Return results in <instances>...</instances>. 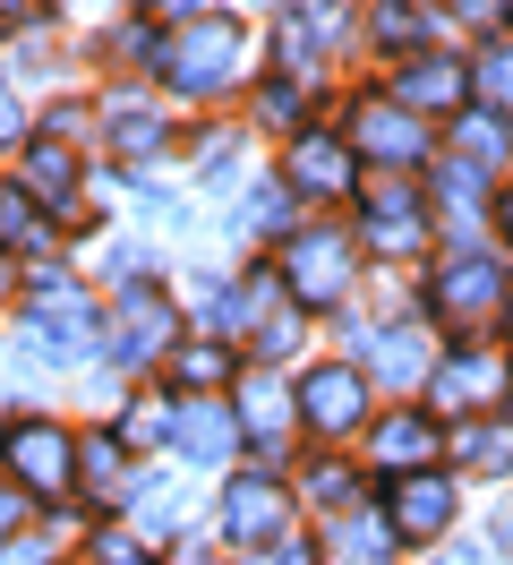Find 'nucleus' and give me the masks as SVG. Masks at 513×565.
Wrapping results in <instances>:
<instances>
[{"instance_id": "b1692460", "label": "nucleus", "mask_w": 513, "mask_h": 565, "mask_svg": "<svg viewBox=\"0 0 513 565\" xmlns=\"http://www.w3.org/2000/svg\"><path fill=\"white\" fill-rule=\"evenodd\" d=\"M445 446L462 471H488V480H513V420L505 412H479V420H453L445 428Z\"/></svg>"}, {"instance_id": "aec40b11", "label": "nucleus", "mask_w": 513, "mask_h": 565, "mask_svg": "<svg viewBox=\"0 0 513 565\" xmlns=\"http://www.w3.org/2000/svg\"><path fill=\"white\" fill-rule=\"evenodd\" d=\"M368 455L385 462L394 480H410V471H437V455H445V420H428V412H376Z\"/></svg>"}, {"instance_id": "a878e982", "label": "nucleus", "mask_w": 513, "mask_h": 565, "mask_svg": "<svg viewBox=\"0 0 513 565\" xmlns=\"http://www.w3.org/2000/svg\"><path fill=\"white\" fill-rule=\"evenodd\" d=\"M232 232L239 241H274V232H282V241H291V189H282V180H248V198H239L232 206Z\"/></svg>"}, {"instance_id": "7c9ffc66", "label": "nucleus", "mask_w": 513, "mask_h": 565, "mask_svg": "<svg viewBox=\"0 0 513 565\" xmlns=\"http://www.w3.org/2000/svg\"><path fill=\"white\" fill-rule=\"evenodd\" d=\"M111 437H120V446H171V394L163 403H129V412L111 420Z\"/></svg>"}, {"instance_id": "5701e85b", "label": "nucleus", "mask_w": 513, "mask_h": 565, "mask_svg": "<svg viewBox=\"0 0 513 565\" xmlns=\"http://www.w3.org/2000/svg\"><path fill=\"white\" fill-rule=\"evenodd\" d=\"M52 241H61V223L34 206L18 180H0V257H9V266H18V257H43V266H52Z\"/></svg>"}, {"instance_id": "1a4fd4ad", "label": "nucleus", "mask_w": 513, "mask_h": 565, "mask_svg": "<svg viewBox=\"0 0 513 565\" xmlns=\"http://www.w3.org/2000/svg\"><path fill=\"white\" fill-rule=\"evenodd\" d=\"M291 412H300V428H317V437H351V428H368V369H342V360H317V369H300V386H291Z\"/></svg>"}, {"instance_id": "37998d69", "label": "nucleus", "mask_w": 513, "mask_h": 565, "mask_svg": "<svg viewBox=\"0 0 513 565\" xmlns=\"http://www.w3.org/2000/svg\"><path fill=\"white\" fill-rule=\"evenodd\" d=\"M488 565H496V557H488Z\"/></svg>"}, {"instance_id": "6ab92c4d", "label": "nucleus", "mask_w": 513, "mask_h": 565, "mask_svg": "<svg viewBox=\"0 0 513 565\" xmlns=\"http://www.w3.org/2000/svg\"><path fill=\"white\" fill-rule=\"evenodd\" d=\"M68 497H86L95 514H111V505L137 497V462H129V446H120L111 428H86V437H77V489Z\"/></svg>"}, {"instance_id": "f704fd0d", "label": "nucleus", "mask_w": 513, "mask_h": 565, "mask_svg": "<svg viewBox=\"0 0 513 565\" xmlns=\"http://www.w3.org/2000/svg\"><path fill=\"white\" fill-rule=\"evenodd\" d=\"M9 540H26V497L0 480V548H9Z\"/></svg>"}, {"instance_id": "f257e3e1", "label": "nucleus", "mask_w": 513, "mask_h": 565, "mask_svg": "<svg viewBox=\"0 0 513 565\" xmlns=\"http://www.w3.org/2000/svg\"><path fill=\"white\" fill-rule=\"evenodd\" d=\"M154 70H163L171 95L214 104V95H232L239 77H248V26H239L232 9H171Z\"/></svg>"}, {"instance_id": "f3484780", "label": "nucleus", "mask_w": 513, "mask_h": 565, "mask_svg": "<svg viewBox=\"0 0 513 565\" xmlns=\"http://www.w3.org/2000/svg\"><path fill=\"white\" fill-rule=\"evenodd\" d=\"M18 189H26L52 223H77V198H86V163H77V146L26 138V146H18Z\"/></svg>"}, {"instance_id": "473e14b6", "label": "nucleus", "mask_w": 513, "mask_h": 565, "mask_svg": "<svg viewBox=\"0 0 513 565\" xmlns=\"http://www.w3.org/2000/svg\"><path fill=\"white\" fill-rule=\"evenodd\" d=\"M86 565H154V548H146L137 531H103L95 548H86Z\"/></svg>"}, {"instance_id": "393cba45", "label": "nucleus", "mask_w": 513, "mask_h": 565, "mask_svg": "<svg viewBox=\"0 0 513 565\" xmlns=\"http://www.w3.org/2000/svg\"><path fill=\"white\" fill-rule=\"evenodd\" d=\"M394 548H403V540H394V523H385L376 505H351V514L325 523V557L334 565H394Z\"/></svg>"}, {"instance_id": "39448f33", "label": "nucleus", "mask_w": 513, "mask_h": 565, "mask_svg": "<svg viewBox=\"0 0 513 565\" xmlns=\"http://www.w3.org/2000/svg\"><path fill=\"white\" fill-rule=\"evenodd\" d=\"M180 352V309H171L163 282H129V291H111V309H103V360L111 369H154V360Z\"/></svg>"}, {"instance_id": "f8f14e48", "label": "nucleus", "mask_w": 513, "mask_h": 565, "mask_svg": "<svg viewBox=\"0 0 513 565\" xmlns=\"http://www.w3.org/2000/svg\"><path fill=\"white\" fill-rule=\"evenodd\" d=\"M351 248H368V257H385V266H403V257H419V248H428V214H419V198H410L403 180H376L368 198H360Z\"/></svg>"}, {"instance_id": "c85d7f7f", "label": "nucleus", "mask_w": 513, "mask_h": 565, "mask_svg": "<svg viewBox=\"0 0 513 565\" xmlns=\"http://www.w3.org/2000/svg\"><path fill=\"white\" fill-rule=\"evenodd\" d=\"M453 154H462V163H479V172H496V163L513 154L505 120H488V111H462V120H453Z\"/></svg>"}, {"instance_id": "423d86ee", "label": "nucleus", "mask_w": 513, "mask_h": 565, "mask_svg": "<svg viewBox=\"0 0 513 565\" xmlns=\"http://www.w3.org/2000/svg\"><path fill=\"white\" fill-rule=\"evenodd\" d=\"M342 146H351L360 163H376V172H410V163H428V129H419L385 86H368V95L342 104Z\"/></svg>"}, {"instance_id": "cd10ccee", "label": "nucleus", "mask_w": 513, "mask_h": 565, "mask_svg": "<svg viewBox=\"0 0 513 565\" xmlns=\"http://www.w3.org/2000/svg\"><path fill=\"white\" fill-rule=\"evenodd\" d=\"M300 497L325 514V523H334V514H351V505H360V471H351L342 455H317V462L300 471Z\"/></svg>"}, {"instance_id": "c9c22d12", "label": "nucleus", "mask_w": 513, "mask_h": 565, "mask_svg": "<svg viewBox=\"0 0 513 565\" xmlns=\"http://www.w3.org/2000/svg\"><path fill=\"white\" fill-rule=\"evenodd\" d=\"M248 565H317V548H308V540H274V548H257Z\"/></svg>"}, {"instance_id": "72a5a7b5", "label": "nucleus", "mask_w": 513, "mask_h": 565, "mask_svg": "<svg viewBox=\"0 0 513 565\" xmlns=\"http://www.w3.org/2000/svg\"><path fill=\"white\" fill-rule=\"evenodd\" d=\"M26 138H34V120H26V95H18V77H0V146L18 154Z\"/></svg>"}, {"instance_id": "e433bc0d", "label": "nucleus", "mask_w": 513, "mask_h": 565, "mask_svg": "<svg viewBox=\"0 0 513 565\" xmlns=\"http://www.w3.org/2000/svg\"><path fill=\"white\" fill-rule=\"evenodd\" d=\"M0 565H52V548H43V540H9V548H0Z\"/></svg>"}, {"instance_id": "4c0bfd02", "label": "nucleus", "mask_w": 513, "mask_h": 565, "mask_svg": "<svg viewBox=\"0 0 513 565\" xmlns=\"http://www.w3.org/2000/svg\"><path fill=\"white\" fill-rule=\"evenodd\" d=\"M496 223H505V241H513V189H505V198H496Z\"/></svg>"}, {"instance_id": "412c9836", "label": "nucleus", "mask_w": 513, "mask_h": 565, "mask_svg": "<svg viewBox=\"0 0 513 565\" xmlns=\"http://www.w3.org/2000/svg\"><path fill=\"white\" fill-rule=\"evenodd\" d=\"M428 206L445 214L453 241H479V214H488V172L462 154H428Z\"/></svg>"}, {"instance_id": "ea45409f", "label": "nucleus", "mask_w": 513, "mask_h": 565, "mask_svg": "<svg viewBox=\"0 0 513 565\" xmlns=\"http://www.w3.org/2000/svg\"><path fill=\"white\" fill-rule=\"evenodd\" d=\"M9 291H18V275H9V257H0V300H9Z\"/></svg>"}, {"instance_id": "7ed1b4c3", "label": "nucleus", "mask_w": 513, "mask_h": 565, "mask_svg": "<svg viewBox=\"0 0 513 565\" xmlns=\"http://www.w3.org/2000/svg\"><path fill=\"white\" fill-rule=\"evenodd\" d=\"M0 480L26 497V505L68 497L77 489V428L52 420V412H9L0 420Z\"/></svg>"}, {"instance_id": "58836bf2", "label": "nucleus", "mask_w": 513, "mask_h": 565, "mask_svg": "<svg viewBox=\"0 0 513 565\" xmlns=\"http://www.w3.org/2000/svg\"><path fill=\"white\" fill-rule=\"evenodd\" d=\"M496 540H505V548H513V505H505V514H496Z\"/></svg>"}, {"instance_id": "a19ab883", "label": "nucleus", "mask_w": 513, "mask_h": 565, "mask_svg": "<svg viewBox=\"0 0 513 565\" xmlns=\"http://www.w3.org/2000/svg\"><path fill=\"white\" fill-rule=\"evenodd\" d=\"M505 318H513V282H505Z\"/></svg>"}, {"instance_id": "bb28decb", "label": "nucleus", "mask_w": 513, "mask_h": 565, "mask_svg": "<svg viewBox=\"0 0 513 565\" xmlns=\"http://www.w3.org/2000/svg\"><path fill=\"white\" fill-rule=\"evenodd\" d=\"M471 95H479L488 120H513V35H496V43L471 52Z\"/></svg>"}, {"instance_id": "79ce46f5", "label": "nucleus", "mask_w": 513, "mask_h": 565, "mask_svg": "<svg viewBox=\"0 0 513 565\" xmlns=\"http://www.w3.org/2000/svg\"><path fill=\"white\" fill-rule=\"evenodd\" d=\"M52 565H61V557H52ZM68 565H86V557H68Z\"/></svg>"}, {"instance_id": "6e6552de", "label": "nucleus", "mask_w": 513, "mask_h": 565, "mask_svg": "<svg viewBox=\"0 0 513 565\" xmlns=\"http://www.w3.org/2000/svg\"><path fill=\"white\" fill-rule=\"evenodd\" d=\"M274 180H282L291 198L342 206V198L360 189V154L342 146V129H317V120H308V129H291V146H282V172H274Z\"/></svg>"}, {"instance_id": "a211bd4d", "label": "nucleus", "mask_w": 513, "mask_h": 565, "mask_svg": "<svg viewBox=\"0 0 513 565\" xmlns=\"http://www.w3.org/2000/svg\"><path fill=\"white\" fill-rule=\"evenodd\" d=\"M95 138L111 146L120 163H154V154L171 146V129H163V111L146 104L137 86H111V95L95 104Z\"/></svg>"}, {"instance_id": "dca6fc26", "label": "nucleus", "mask_w": 513, "mask_h": 565, "mask_svg": "<svg viewBox=\"0 0 513 565\" xmlns=\"http://www.w3.org/2000/svg\"><path fill=\"white\" fill-rule=\"evenodd\" d=\"M453 505H462V497H453V480H445V471H410V480H394V489H385V505H376V514L394 523V540H403V548H428V540H445V531H453Z\"/></svg>"}, {"instance_id": "9b49d317", "label": "nucleus", "mask_w": 513, "mask_h": 565, "mask_svg": "<svg viewBox=\"0 0 513 565\" xmlns=\"http://www.w3.org/2000/svg\"><path fill=\"white\" fill-rule=\"evenodd\" d=\"M513 386V369L496 352H479V343H453V352H437V369H428V420H462V412H488L496 394Z\"/></svg>"}, {"instance_id": "2f4dec72", "label": "nucleus", "mask_w": 513, "mask_h": 565, "mask_svg": "<svg viewBox=\"0 0 513 565\" xmlns=\"http://www.w3.org/2000/svg\"><path fill=\"white\" fill-rule=\"evenodd\" d=\"M376 43L410 61V52H428V9H376Z\"/></svg>"}, {"instance_id": "2eb2a0df", "label": "nucleus", "mask_w": 513, "mask_h": 565, "mask_svg": "<svg viewBox=\"0 0 513 565\" xmlns=\"http://www.w3.org/2000/svg\"><path fill=\"white\" fill-rule=\"evenodd\" d=\"M232 420H239V446L282 455L291 428H300V412H291V386H282L274 369H239V377H232Z\"/></svg>"}, {"instance_id": "20e7f679", "label": "nucleus", "mask_w": 513, "mask_h": 565, "mask_svg": "<svg viewBox=\"0 0 513 565\" xmlns=\"http://www.w3.org/2000/svg\"><path fill=\"white\" fill-rule=\"evenodd\" d=\"M351 232L342 223H291V241L274 248V282H282V300L291 309H317V318H334L342 300H351Z\"/></svg>"}, {"instance_id": "0eeeda50", "label": "nucleus", "mask_w": 513, "mask_h": 565, "mask_svg": "<svg viewBox=\"0 0 513 565\" xmlns=\"http://www.w3.org/2000/svg\"><path fill=\"white\" fill-rule=\"evenodd\" d=\"M505 266L496 257H479V248H462V257H445L437 275H428V318L453 326V334H479L488 318H505Z\"/></svg>"}, {"instance_id": "4468645a", "label": "nucleus", "mask_w": 513, "mask_h": 565, "mask_svg": "<svg viewBox=\"0 0 513 565\" xmlns=\"http://www.w3.org/2000/svg\"><path fill=\"white\" fill-rule=\"evenodd\" d=\"M385 95H394L410 120H428V111H453V120H462V104H471V61H453V52H410V61H394Z\"/></svg>"}, {"instance_id": "9d476101", "label": "nucleus", "mask_w": 513, "mask_h": 565, "mask_svg": "<svg viewBox=\"0 0 513 565\" xmlns=\"http://www.w3.org/2000/svg\"><path fill=\"white\" fill-rule=\"evenodd\" d=\"M223 540H232L239 557L291 540V489H282L274 471H232V480H223Z\"/></svg>"}, {"instance_id": "c756f323", "label": "nucleus", "mask_w": 513, "mask_h": 565, "mask_svg": "<svg viewBox=\"0 0 513 565\" xmlns=\"http://www.w3.org/2000/svg\"><path fill=\"white\" fill-rule=\"evenodd\" d=\"M171 369H180V386H189V394H197V386H232V377H239V369H232V343H180Z\"/></svg>"}, {"instance_id": "ddd939ff", "label": "nucleus", "mask_w": 513, "mask_h": 565, "mask_svg": "<svg viewBox=\"0 0 513 565\" xmlns=\"http://www.w3.org/2000/svg\"><path fill=\"white\" fill-rule=\"evenodd\" d=\"M171 455L189 471H232L239 462V420L223 394H171Z\"/></svg>"}, {"instance_id": "4be33fe9", "label": "nucleus", "mask_w": 513, "mask_h": 565, "mask_svg": "<svg viewBox=\"0 0 513 565\" xmlns=\"http://www.w3.org/2000/svg\"><path fill=\"white\" fill-rule=\"evenodd\" d=\"M368 369L385 377L394 394L428 386V369H437V343H428V326H376L368 334Z\"/></svg>"}, {"instance_id": "f03ea898", "label": "nucleus", "mask_w": 513, "mask_h": 565, "mask_svg": "<svg viewBox=\"0 0 513 565\" xmlns=\"http://www.w3.org/2000/svg\"><path fill=\"white\" fill-rule=\"evenodd\" d=\"M18 352L52 377V369H86V360L103 352V309H95V291L68 275V266H34V282H26V343Z\"/></svg>"}]
</instances>
